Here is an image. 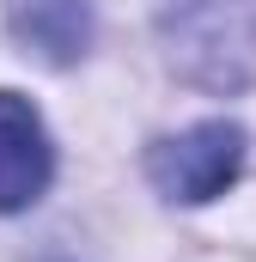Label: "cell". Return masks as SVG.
I'll list each match as a JSON object with an SVG mask.
<instances>
[{
	"mask_svg": "<svg viewBox=\"0 0 256 262\" xmlns=\"http://www.w3.org/2000/svg\"><path fill=\"white\" fill-rule=\"evenodd\" d=\"M244 128L238 122H226V116H214V122H195L183 134H165V140H153L146 146V177H153V189L165 201H214L226 195L232 183H238V171H244Z\"/></svg>",
	"mask_w": 256,
	"mask_h": 262,
	"instance_id": "cell-1",
	"label": "cell"
},
{
	"mask_svg": "<svg viewBox=\"0 0 256 262\" xmlns=\"http://www.w3.org/2000/svg\"><path fill=\"white\" fill-rule=\"evenodd\" d=\"M183 73L201 85H250L256 0H195L183 12Z\"/></svg>",
	"mask_w": 256,
	"mask_h": 262,
	"instance_id": "cell-2",
	"label": "cell"
},
{
	"mask_svg": "<svg viewBox=\"0 0 256 262\" xmlns=\"http://www.w3.org/2000/svg\"><path fill=\"white\" fill-rule=\"evenodd\" d=\"M55 177V140L43 128V110L25 92L0 85V213L37 207Z\"/></svg>",
	"mask_w": 256,
	"mask_h": 262,
	"instance_id": "cell-3",
	"label": "cell"
},
{
	"mask_svg": "<svg viewBox=\"0 0 256 262\" xmlns=\"http://www.w3.org/2000/svg\"><path fill=\"white\" fill-rule=\"evenodd\" d=\"M12 31H18L25 55L37 49L43 61L67 67L92 43V12H86V0H12Z\"/></svg>",
	"mask_w": 256,
	"mask_h": 262,
	"instance_id": "cell-4",
	"label": "cell"
}]
</instances>
